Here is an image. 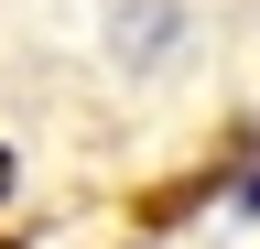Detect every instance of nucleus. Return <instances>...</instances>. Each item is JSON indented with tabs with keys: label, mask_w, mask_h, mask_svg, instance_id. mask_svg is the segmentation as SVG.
Masks as SVG:
<instances>
[{
	"label": "nucleus",
	"mask_w": 260,
	"mask_h": 249,
	"mask_svg": "<svg viewBox=\"0 0 260 249\" xmlns=\"http://www.w3.org/2000/svg\"><path fill=\"white\" fill-rule=\"evenodd\" d=\"M0 195H11V152H0Z\"/></svg>",
	"instance_id": "obj_2"
},
{
	"label": "nucleus",
	"mask_w": 260,
	"mask_h": 249,
	"mask_svg": "<svg viewBox=\"0 0 260 249\" xmlns=\"http://www.w3.org/2000/svg\"><path fill=\"white\" fill-rule=\"evenodd\" d=\"M174 44V0H141V11H130V54H162Z\"/></svg>",
	"instance_id": "obj_1"
}]
</instances>
